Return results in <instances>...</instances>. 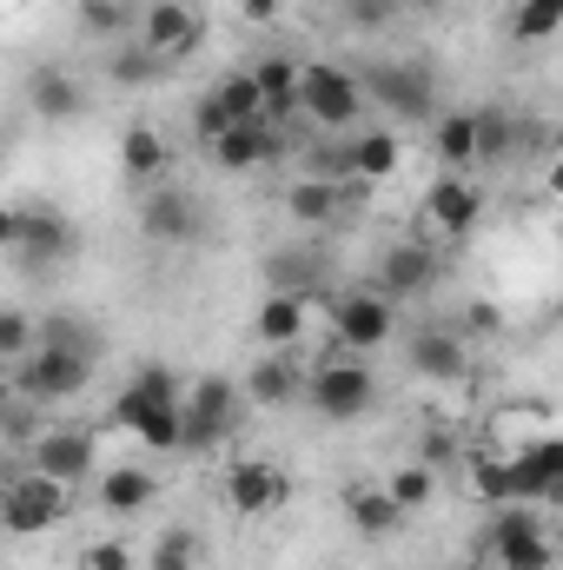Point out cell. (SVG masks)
<instances>
[{"mask_svg": "<svg viewBox=\"0 0 563 570\" xmlns=\"http://www.w3.org/2000/svg\"><path fill=\"white\" fill-rule=\"evenodd\" d=\"M166 134L159 127H146V120H134L127 134H120V173L134 179V186H159V173H166Z\"/></svg>", "mask_w": 563, "mask_h": 570, "instance_id": "obj_25", "label": "cell"}, {"mask_svg": "<svg viewBox=\"0 0 563 570\" xmlns=\"http://www.w3.org/2000/svg\"><path fill=\"white\" fill-rule=\"evenodd\" d=\"M345 518H352V531H358V538H372V544H378V538H392V531L405 524V511L392 504V491H385V484H352V491H345Z\"/></svg>", "mask_w": 563, "mask_h": 570, "instance_id": "obj_24", "label": "cell"}, {"mask_svg": "<svg viewBox=\"0 0 563 570\" xmlns=\"http://www.w3.org/2000/svg\"><path fill=\"white\" fill-rule=\"evenodd\" d=\"M477 564H497V570H551L557 564V538L551 524L531 511V504H497L491 531H484V558Z\"/></svg>", "mask_w": 563, "mask_h": 570, "instance_id": "obj_3", "label": "cell"}, {"mask_svg": "<svg viewBox=\"0 0 563 570\" xmlns=\"http://www.w3.org/2000/svg\"><path fill=\"white\" fill-rule=\"evenodd\" d=\"M27 107H33L40 120L67 127V120L87 107V94H80V80H73L67 67H33V73H27Z\"/></svg>", "mask_w": 563, "mask_h": 570, "instance_id": "obj_23", "label": "cell"}, {"mask_svg": "<svg viewBox=\"0 0 563 570\" xmlns=\"http://www.w3.org/2000/svg\"><path fill=\"white\" fill-rule=\"evenodd\" d=\"M253 332H259V345H266V352H292V345L305 338V298H285V292H273V298L259 305Z\"/></svg>", "mask_w": 563, "mask_h": 570, "instance_id": "obj_28", "label": "cell"}, {"mask_svg": "<svg viewBox=\"0 0 563 570\" xmlns=\"http://www.w3.org/2000/svg\"><path fill=\"white\" fill-rule=\"evenodd\" d=\"M431 146H437V166H444V173H471V166H477V120H471V114H444Z\"/></svg>", "mask_w": 563, "mask_h": 570, "instance_id": "obj_29", "label": "cell"}, {"mask_svg": "<svg viewBox=\"0 0 563 570\" xmlns=\"http://www.w3.org/2000/svg\"><path fill=\"white\" fill-rule=\"evenodd\" d=\"M412 372L431 379V385H457V379H471V352H464V332L457 325H424L412 332Z\"/></svg>", "mask_w": 563, "mask_h": 570, "instance_id": "obj_15", "label": "cell"}, {"mask_svg": "<svg viewBox=\"0 0 563 570\" xmlns=\"http://www.w3.org/2000/svg\"><path fill=\"white\" fill-rule=\"evenodd\" d=\"M213 100L226 107V120H233V127H253V120H266V100H259L253 73H226V80L213 87Z\"/></svg>", "mask_w": 563, "mask_h": 570, "instance_id": "obj_31", "label": "cell"}, {"mask_svg": "<svg viewBox=\"0 0 563 570\" xmlns=\"http://www.w3.org/2000/svg\"><path fill=\"white\" fill-rule=\"evenodd\" d=\"M33 345H67V352L100 358V332H93V325H80V318H47V325L33 332Z\"/></svg>", "mask_w": 563, "mask_h": 570, "instance_id": "obj_38", "label": "cell"}, {"mask_svg": "<svg viewBox=\"0 0 563 570\" xmlns=\"http://www.w3.org/2000/svg\"><path fill=\"white\" fill-rule=\"evenodd\" d=\"M146 570H199V538L192 531H159L152 538V551H146Z\"/></svg>", "mask_w": 563, "mask_h": 570, "instance_id": "obj_34", "label": "cell"}, {"mask_svg": "<svg viewBox=\"0 0 563 570\" xmlns=\"http://www.w3.org/2000/svg\"><path fill=\"white\" fill-rule=\"evenodd\" d=\"M113 425L134 431L146 451H179V405L172 399H146V392H120V405H113Z\"/></svg>", "mask_w": 563, "mask_h": 570, "instance_id": "obj_16", "label": "cell"}, {"mask_svg": "<svg viewBox=\"0 0 563 570\" xmlns=\"http://www.w3.org/2000/svg\"><path fill=\"white\" fill-rule=\"evenodd\" d=\"M392 325H398V312L385 292H338V305H332V332L345 352H378L392 338Z\"/></svg>", "mask_w": 563, "mask_h": 570, "instance_id": "obj_11", "label": "cell"}, {"mask_svg": "<svg viewBox=\"0 0 563 570\" xmlns=\"http://www.w3.org/2000/svg\"><path fill=\"white\" fill-rule=\"evenodd\" d=\"M358 87H365V100H378V107L398 114V120H431V114H437V87H431V67H424V60H378V67H358Z\"/></svg>", "mask_w": 563, "mask_h": 570, "instance_id": "obj_7", "label": "cell"}, {"mask_svg": "<svg viewBox=\"0 0 563 570\" xmlns=\"http://www.w3.org/2000/svg\"><path fill=\"white\" fill-rule=\"evenodd\" d=\"M504 478H511V504L517 498H557L563 491V438H537L524 451H504Z\"/></svg>", "mask_w": 563, "mask_h": 570, "instance_id": "obj_13", "label": "cell"}, {"mask_svg": "<svg viewBox=\"0 0 563 570\" xmlns=\"http://www.w3.org/2000/svg\"><path fill=\"white\" fill-rule=\"evenodd\" d=\"M13 233H20V206H0V253H13Z\"/></svg>", "mask_w": 563, "mask_h": 570, "instance_id": "obj_45", "label": "cell"}, {"mask_svg": "<svg viewBox=\"0 0 563 570\" xmlns=\"http://www.w3.org/2000/svg\"><path fill=\"white\" fill-rule=\"evenodd\" d=\"M345 20L358 33H378L385 20H398V0H345Z\"/></svg>", "mask_w": 563, "mask_h": 570, "instance_id": "obj_43", "label": "cell"}, {"mask_svg": "<svg viewBox=\"0 0 563 570\" xmlns=\"http://www.w3.org/2000/svg\"><path fill=\"white\" fill-rule=\"evenodd\" d=\"M67 511H73V491L53 484V478H40L33 464L0 484V531H13V538H40V531H53Z\"/></svg>", "mask_w": 563, "mask_h": 570, "instance_id": "obj_6", "label": "cell"}, {"mask_svg": "<svg viewBox=\"0 0 563 570\" xmlns=\"http://www.w3.org/2000/svg\"><path fill=\"white\" fill-rule=\"evenodd\" d=\"M152 471H140V464H113V471H100V504L113 511V518H140L146 504H152Z\"/></svg>", "mask_w": 563, "mask_h": 570, "instance_id": "obj_27", "label": "cell"}, {"mask_svg": "<svg viewBox=\"0 0 563 570\" xmlns=\"http://www.w3.org/2000/svg\"><path fill=\"white\" fill-rule=\"evenodd\" d=\"M140 233L146 239H159V246H192V239L206 233V213H199V199L179 193V186H146Z\"/></svg>", "mask_w": 563, "mask_h": 570, "instance_id": "obj_12", "label": "cell"}, {"mask_svg": "<svg viewBox=\"0 0 563 570\" xmlns=\"http://www.w3.org/2000/svg\"><path fill=\"white\" fill-rule=\"evenodd\" d=\"M385 491H392L398 511H424V504L437 498V471H431V464H398V471L385 478Z\"/></svg>", "mask_w": 563, "mask_h": 570, "instance_id": "obj_33", "label": "cell"}, {"mask_svg": "<svg viewBox=\"0 0 563 570\" xmlns=\"http://www.w3.org/2000/svg\"><path fill=\"white\" fill-rule=\"evenodd\" d=\"M338 206H345V186H338V179H312V173H298V179L285 186V213H292V226H325V219H338Z\"/></svg>", "mask_w": 563, "mask_h": 570, "instance_id": "obj_26", "label": "cell"}, {"mask_svg": "<svg viewBox=\"0 0 563 570\" xmlns=\"http://www.w3.org/2000/svg\"><path fill=\"white\" fill-rule=\"evenodd\" d=\"M13 405H20V399H13V379L0 372V425H7V412H13Z\"/></svg>", "mask_w": 563, "mask_h": 570, "instance_id": "obj_47", "label": "cell"}, {"mask_svg": "<svg viewBox=\"0 0 563 570\" xmlns=\"http://www.w3.org/2000/svg\"><path fill=\"white\" fill-rule=\"evenodd\" d=\"M563 27V0H517L511 13V40H551Z\"/></svg>", "mask_w": 563, "mask_h": 570, "instance_id": "obj_35", "label": "cell"}, {"mask_svg": "<svg viewBox=\"0 0 563 570\" xmlns=\"http://www.w3.org/2000/svg\"><path fill=\"white\" fill-rule=\"evenodd\" d=\"M239 412H246V399H239L233 379H199V385H186V392H179V451H213V444H226L233 425H239Z\"/></svg>", "mask_w": 563, "mask_h": 570, "instance_id": "obj_4", "label": "cell"}, {"mask_svg": "<svg viewBox=\"0 0 563 570\" xmlns=\"http://www.w3.org/2000/svg\"><path fill=\"white\" fill-rule=\"evenodd\" d=\"M471 570H497V564H471Z\"/></svg>", "mask_w": 563, "mask_h": 570, "instance_id": "obj_49", "label": "cell"}, {"mask_svg": "<svg viewBox=\"0 0 563 570\" xmlns=\"http://www.w3.org/2000/svg\"><path fill=\"white\" fill-rule=\"evenodd\" d=\"M80 27L100 40H120L134 33V0H80Z\"/></svg>", "mask_w": 563, "mask_h": 570, "instance_id": "obj_37", "label": "cell"}, {"mask_svg": "<svg viewBox=\"0 0 563 570\" xmlns=\"http://www.w3.org/2000/svg\"><path fill=\"white\" fill-rule=\"evenodd\" d=\"M27 451H33V471H40V478H53V484H67V491H80V484L93 478V464H100L93 431H73V425L40 431Z\"/></svg>", "mask_w": 563, "mask_h": 570, "instance_id": "obj_10", "label": "cell"}, {"mask_svg": "<svg viewBox=\"0 0 563 570\" xmlns=\"http://www.w3.org/2000/svg\"><path fill=\"white\" fill-rule=\"evenodd\" d=\"M134 40H140L159 67H172V60H186V53L206 40V13L186 7V0H152L140 13V27H134Z\"/></svg>", "mask_w": 563, "mask_h": 570, "instance_id": "obj_8", "label": "cell"}, {"mask_svg": "<svg viewBox=\"0 0 563 570\" xmlns=\"http://www.w3.org/2000/svg\"><path fill=\"white\" fill-rule=\"evenodd\" d=\"M431 279H437V253L418 246V239H398V246L378 259V292H385L392 305H398V298H424Z\"/></svg>", "mask_w": 563, "mask_h": 570, "instance_id": "obj_18", "label": "cell"}, {"mask_svg": "<svg viewBox=\"0 0 563 570\" xmlns=\"http://www.w3.org/2000/svg\"><path fill=\"white\" fill-rule=\"evenodd\" d=\"M477 219H484V186L471 179V173H444V179H431V193H424V226L437 233V239H464V233H477Z\"/></svg>", "mask_w": 563, "mask_h": 570, "instance_id": "obj_9", "label": "cell"}, {"mask_svg": "<svg viewBox=\"0 0 563 570\" xmlns=\"http://www.w3.org/2000/svg\"><path fill=\"white\" fill-rule=\"evenodd\" d=\"M93 379V358L87 352H67V345H33L13 372V399L20 405H60V399H80Z\"/></svg>", "mask_w": 563, "mask_h": 570, "instance_id": "obj_5", "label": "cell"}, {"mask_svg": "<svg viewBox=\"0 0 563 570\" xmlns=\"http://www.w3.org/2000/svg\"><path fill=\"white\" fill-rule=\"evenodd\" d=\"M471 484H477V498H484V504H511V478H504V451H484V458L471 464Z\"/></svg>", "mask_w": 563, "mask_h": 570, "instance_id": "obj_41", "label": "cell"}, {"mask_svg": "<svg viewBox=\"0 0 563 570\" xmlns=\"http://www.w3.org/2000/svg\"><path fill=\"white\" fill-rule=\"evenodd\" d=\"M239 7H246V20H273L279 13V0H239Z\"/></svg>", "mask_w": 563, "mask_h": 570, "instance_id": "obj_46", "label": "cell"}, {"mask_svg": "<svg viewBox=\"0 0 563 570\" xmlns=\"http://www.w3.org/2000/svg\"><path fill=\"white\" fill-rule=\"evenodd\" d=\"M107 73H113V87H146V80H159V60L146 53L140 40H127V47L113 53V67H107Z\"/></svg>", "mask_w": 563, "mask_h": 570, "instance_id": "obj_39", "label": "cell"}, {"mask_svg": "<svg viewBox=\"0 0 563 570\" xmlns=\"http://www.w3.org/2000/svg\"><path fill=\"white\" fill-rule=\"evenodd\" d=\"M33 332H40V325H33L20 305H0V358H13V365H20V358L33 352Z\"/></svg>", "mask_w": 563, "mask_h": 570, "instance_id": "obj_40", "label": "cell"}, {"mask_svg": "<svg viewBox=\"0 0 563 570\" xmlns=\"http://www.w3.org/2000/svg\"><path fill=\"white\" fill-rule=\"evenodd\" d=\"M551 412L544 405H517V412H504L497 425H491V451H524V444H537V438H551Z\"/></svg>", "mask_w": 563, "mask_h": 570, "instance_id": "obj_30", "label": "cell"}, {"mask_svg": "<svg viewBox=\"0 0 563 570\" xmlns=\"http://www.w3.org/2000/svg\"><path fill=\"white\" fill-rule=\"evenodd\" d=\"M365 114V87L352 67L338 60H298V120L325 127V134H352Z\"/></svg>", "mask_w": 563, "mask_h": 570, "instance_id": "obj_1", "label": "cell"}, {"mask_svg": "<svg viewBox=\"0 0 563 570\" xmlns=\"http://www.w3.org/2000/svg\"><path fill=\"white\" fill-rule=\"evenodd\" d=\"M206 153H213V166H226V173H253V166H273L285 153V134L266 127V120H253V127H226L219 140H206Z\"/></svg>", "mask_w": 563, "mask_h": 570, "instance_id": "obj_17", "label": "cell"}, {"mask_svg": "<svg viewBox=\"0 0 563 570\" xmlns=\"http://www.w3.org/2000/svg\"><path fill=\"white\" fill-rule=\"evenodd\" d=\"M226 127H233V120H226V107H219V100H213V94H206V100H199V107H192V134H199V140H219V134H226Z\"/></svg>", "mask_w": 563, "mask_h": 570, "instance_id": "obj_44", "label": "cell"}, {"mask_svg": "<svg viewBox=\"0 0 563 570\" xmlns=\"http://www.w3.org/2000/svg\"><path fill=\"white\" fill-rule=\"evenodd\" d=\"M246 73H253V87H259V100H266V127L298 120V60H292V53H266V60H253Z\"/></svg>", "mask_w": 563, "mask_h": 570, "instance_id": "obj_22", "label": "cell"}, {"mask_svg": "<svg viewBox=\"0 0 563 570\" xmlns=\"http://www.w3.org/2000/svg\"><path fill=\"white\" fill-rule=\"evenodd\" d=\"M239 399H246V405H259V412H279V405H292V399H305V365H298L292 352L259 358V365L246 372Z\"/></svg>", "mask_w": 563, "mask_h": 570, "instance_id": "obj_19", "label": "cell"}, {"mask_svg": "<svg viewBox=\"0 0 563 570\" xmlns=\"http://www.w3.org/2000/svg\"><path fill=\"white\" fill-rule=\"evenodd\" d=\"M398 7H412V13H431V7H437V0H398Z\"/></svg>", "mask_w": 563, "mask_h": 570, "instance_id": "obj_48", "label": "cell"}, {"mask_svg": "<svg viewBox=\"0 0 563 570\" xmlns=\"http://www.w3.org/2000/svg\"><path fill=\"white\" fill-rule=\"evenodd\" d=\"M477 120V166H491V159H504L511 146H517V120L504 114V107H491V114H471Z\"/></svg>", "mask_w": 563, "mask_h": 570, "instance_id": "obj_36", "label": "cell"}, {"mask_svg": "<svg viewBox=\"0 0 563 570\" xmlns=\"http://www.w3.org/2000/svg\"><path fill=\"white\" fill-rule=\"evenodd\" d=\"M266 279H273V292H285V298H312V292H318V253H279V259L266 266Z\"/></svg>", "mask_w": 563, "mask_h": 570, "instance_id": "obj_32", "label": "cell"}, {"mask_svg": "<svg viewBox=\"0 0 563 570\" xmlns=\"http://www.w3.org/2000/svg\"><path fill=\"white\" fill-rule=\"evenodd\" d=\"M80 570H140V551L127 538H100V544H87V564Z\"/></svg>", "mask_w": 563, "mask_h": 570, "instance_id": "obj_42", "label": "cell"}, {"mask_svg": "<svg viewBox=\"0 0 563 570\" xmlns=\"http://www.w3.org/2000/svg\"><path fill=\"white\" fill-rule=\"evenodd\" d=\"M285 498H292V484H285L279 464H266V458H239V464L226 471V504H233L239 518H273Z\"/></svg>", "mask_w": 563, "mask_h": 570, "instance_id": "obj_14", "label": "cell"}, {"mask_svg": "<svg viewBox=\"0 0 563 570\" xmlns=\"http://www.w3.org/2000/svg\"><path fill=\"white\" fill-rule=\"evenodd\" d=\"M305 405H312L318 419H332V425H352V419H365V412L378 405V379H372L365 358L338 352V358H325V365L305 372Z\"/></svg>", "mask_w": 563, "mask_h": 570, "instance_id": "obj_2", "label": "cell"}, {"mask_svg": "<svg viewBox=\"0 0 563 570\" xmlns=\"http://www.w3.org/2000/svg\"><path fill=\"white\" fill-rule=\"evenodd\" d=\"M398 159H405V146H398L392 127H358V134L345 140V179L378 186V179H392V173H398Z\"/></svg>", "mask_w": 563, "mask_h": 570, "instance_id": "obj_20", "label": "cell"}, {"mask_svg": "<svg viewBox=\"0 0 563 570\" xmlns=\"http://www.w3.org/2000/svg\"><path fill=\"white\" fill-rule=\"evenodd\" d=\"M13 253H20L27 266H53V259L73 253V226H67L60 213H47V206H27V213H20V233H13Z\"/></svg>", "mask_w": 563, "mask_h": 570, "instance_id": "obj_21", "label": "cell"}]
</instances>
